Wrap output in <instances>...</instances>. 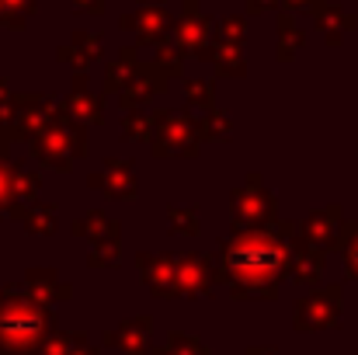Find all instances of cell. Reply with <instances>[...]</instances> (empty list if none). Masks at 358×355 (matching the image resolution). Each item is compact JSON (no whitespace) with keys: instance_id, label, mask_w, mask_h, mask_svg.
Listing matches in <instances>:
<instances>
[{"instance_id":"obj_3","label":"cell","mask_w":358,"mask_h":355,"mask_svg":"<svg viewBox=\"0 0 358 355\" xmlns=\"http://www.w3.org/2000/svg\"><path fill=\"white\" fill-rule=\"evenodd\" d=\"M31 153H35V160L45 164V167L70 171L73 160L87 153V132H84V122L70 118L66 116V109H63V116L56 118V122H49L38 136H31Z\"/></svg>"},{"instance_id":"obj_13","label":"cell","mask_w":358,"mask_h":355,"mask_svg":"<svg viewBox=\"0 0 358 355\" xmlns=\"http://www.w3.org/2000/svg\"><path fill=\"white\" fill-rule=\"evenodd\" d=\"M66 116L77 118V122H84V125H101L105 122V105H101V98L98 95H91L87 91V81H84V74H77V84H73V95H70V102H66Z\"/></svg>"},{"instance_id":"obj_30","label":"cell","mask_w":358,"mask_h":355,"mask_svg":"<svg viewBox=\"0 0 358 355\" xmlns=\"http://www.w3.org/2000/svg\"><path fill=\"white\" fill-rule=\"evenodd\" d=\"M77 345V335H63V331H52L45 338V345L38 349V355H70Z\"/></svg>"},{"instance_id":"obj_10","label":"cell","mask_w":358,"mask_h":355,"mask_svg":"<svg viewBox=\"0 0 358 355\" xmlns=\"http://www.w3.org/2000/svg\"><path fill=\"white\" fill-rule=\"evenodd\" d=\"M91 185L101 188L108 199H136V178H132V167L125 160L108 157L105 167L98 174H91Z\"/></svg>"},{"instance_id":"obj_16","label":"cell","mask_w":358,"mask_h":355,"mask_svg":"<svg viewBox=\"0 0 358 355\" xmlns=\"http://www.w3.org/2000/svg\"><path fill=\"white\" fill-rule=\"evenodd\" d=\"M206 39H209V21L195 14V4H188V14H185L181 25H178V46H181L185 53L206 56V49H209Z\"/></svg>"},{"instance_id":"obj_7","label":"cell","mask_w":358,"mask_h":355,"mask_svg":"<svg viewBox=\"0 0 358 355\" xmlns=\"http://www.w3.org/2000/svg\"><path fill=\"white\" fill-rule=\"evenodd\" d=\"M136 265H139V275H143V282H146V289H150L153 296H160V300H174V296H181L178 258L139 251V254H136Z\"/></svg>"},{"instance_id":"obj_21","label":"cell","mask_w":358,"mask_h":355,"mask_svg":"<svg viewBox=\"0 0 358 355\" xmlns=\"http://www.w3.org/2000/svg\"><path fill=\"white\" fill-rule=\"evenodd\" d=\"M98 56H101V39H98V35L91 39V35H84V32L77 35V46L59 49V60H70L77 70H84V67H87L91 60H98Z\"/></svg>"},{"instance_id":"obj_2","label":"cell","mask_w":358,"mask_h":355,"mask_svg":"<svg viewBox=\"0 0 358 355\" xmlns=\"http://www.w3.org/2000/svg\"><path fill=\"white\" fill-rule=\"evenodd\" d=\"M52 335V314L31 296H10L0 303V355H38Z\"/></svg>"},{"instance_id":"obj_18","label":"cell","mask_w":358,"mask_h":355,"mask_svg":"<svg viewBox=\"0 0 358 355\" xmlns=\"http://www.w3.org/2000/svg\"><path fill=\"white\" fill-rule=\"evenodd\" d=\"M125 25H129V28H136L143 42H157V39L167 32V25H171V14H167L160 4H150V7H143L136 18H125Z\"/></svg>"},{"instance_id":"obj_12","label":"cell","mask_w":358,"mask_h":355,"mask_svg":"<svg viewBox=\"0 0 358 355\" xmlns=\"http://www.w3.org/2000/svg\"><path fill=\"white\" fill-rule=\"evenodd\" d=\"M320 272H324V251L299 240V230H296L292 234V282L310 286V282L320 279Z\"/></svg>"},{"instance_id":"obj_23","label":"cell","mask_w":358,"mask_h":355,"mask_svg":"<svg viewBox=\"0 0 358 355\" xmlns=\"http://www.w3.org/2000/svg\"><path fill=\"white\" fill-rule=\"evenodd\" d=\"M132 60H136V56L125 53L119 63H108V70H105V91H108V95H122V91H125V84H129L132 74H136V70H132Z\"/></svg>"},{"instance_id":"obj_31","label":"cell","mask_w":358,"mask_h":355,"mask_svg":"<svg viewBox=\"0 0 358 355\" xmlns=\"http://www.w3.org/2000/svg\"><path fill=\"white\" fill-rule=\"evenodd\" d=\"M14 109H17V95H14V91H10V88L0 81V129H3L10 118H14Z\"/></svg>"},{"instance_id":"obj_11","label":"cell","mask_w":358,"mask_h":355,"mask_svg":"<svg viewBox=\"0 0 358 355\" xmlns=\"http://www.w3.org/2000/svg\"><path fill=\"white\" fill-rule=\"evenodd\" d=\"M24 286H28V296L38 300L42 307H49V303H66V300L73 296V289H70L52 268H31V272L24 275Z\"/></svg>"},{"instance_id":"obj_27","label":"cell","mask_w":358,"mask_h":355,"mask_svg":"<svg viewBox=\"0 0 358 355\" xmlns=\"http://www.w3.org/2000/svg\"><path fill=\"white\" fill-rule=\"evenodd\" d=\"M202 136L206 139H230L234 136V122L223 116V112H206V118H202Z\"/></svg>"},{"instance_id":"obj_19","label":"cell","mask_w":358,"mask_h":355,"mask_svg":"<svg viewBox=\"0 0 358 355\" xmlns=\"http://www.w3.org/2000/svg\"><path fill=\"white\" fill-rule=\"evenodd\" d=\"M73 234L77 237H91V247L94 244H105V240H122V227L115 220H108L105 213H87L84 220H77L73 223Z\"/></svg>"},{"instance_id":"obj_28","label":"cell","mask_w":358,"mask_h":355,"mask_svg":"<svg viewBox=\"0 0 358 355\" xmlns=\"http://www.w3.org/2000/svg\"><path fill=\"white\" fill-rule=\"evenodd\" d=\"M153 355H209V352H206V345H199V342L188 338V335H171L167 345L157 349Z\"/></svg>"},{"instance_id":"obj_17","label":"cell","mask_w":358,"mask_h":355,"mask_svg":"<svg viewBox=\"0 0 358 355\" xmlns=\"http://www.w3.org/2000/svg\"><path fill=\"white\" fill-rule=\"evenodd\" d=\"M14 220H21L31 234H52L56 230V206L52 202H38V199H31V202H21L17 209H14Z\"/></svg>"},{"instance_id":"obj_36","label":"cell","mask_w":358,"mask_h":355,"mask_svg":"<svg viewBox=\"0 0 358 355\" xmlns=\"http://www.w3.org/2000/svg\"><path fill=\"white\" fill-rule=\"evenodd\" d=\"M73 4H77L80 11H94V14L101 11V0H73Z\"/></svg>"},{"instance_id":"obj_29","label":"cell","mask_w":358,"mask_h":355,"mask_svg":"<svg viewBox=\"0 0 358 355\" xmlns=\"http://www.w3.org/2000/svg\"><path fill=\"white\" fill-rule=\"evenodd\" d=\"M278 32H282V42H278V60H292V56H296V49H299V42H303V35L292 28V21H289V18H282Z\"/></svg>"},{"instance_id":"obj_26","label":"cell","mask_w":358,"mask_h":355,"mask_svg":"<svg viewBox=\"0 0 358 355\" xmlns=\"http://www.w3.org/2000/svg\"><path fill=\"white\" fill-rule=\"evenodd\" d=\"M119 258H122V240H105V244L91 247L87 265L91 268H112V265H119Z\"/></svg>"},{"instance_id":"obj_6","label":"cell","mask_w":358,"mask_h":355,"mask_svg":"<svg viewBox=\"0 0 358 355\" xmlns=\"http://www.w3.org/2000/svg\"><path fill=\"white\" fill-rule=\"evenodd\" d=\"M338 314H341V289L331 286V289H320V293L299 300L292 324H296V331H324L338 321Z\"/></svg>"},{"instance_id":"obj_9","label":"cell","mask_w":358,"mask_h":355,"mask_svg":"<svg viewBox=\"0 0 358 355\" xmlns=\"http://www.w3.org/2000/svg\"><path fill=\"white\" fill-rule=\"evenodd\" d=\"M150 342H153V321L150 317H132V321H125L115 331L105 335V345L119 349V355H153Z\"/></svg>"},{"instance_id":"obj_35","label":"cell","mask_w":358,"mask_h":355,"mask_svg":"<svg viewBox=\"0 0 358 355\" xmlns=\"http://www.w3.org/2000/svg\"><path fill=\"white\" fill-rule=\"evenodd\" d=\"M247 355H278V349H271V345H250Z\"/></svg>"},{"instance_id":"obj_8","label":"cell","mask_w":358,"mask_h":355,"mask_svg":"<svg viewBox=\"0 0 358 355\" xmlns=\"http://www.w3.org/2000/svg\"><path fill=\"white\" fill-rule=\"evenodd\" d=\"M178 279H181V296L185 300H202L216 289L220 265L206 254H181L178 258Z\"/></svg>"},{"instance_id":"obj_33","label":"cell","mask_w":358,"mask_h":355,"mask_svg":"<svg viewBox=\"0 0 358 355\" xmlns=\"http://www.w3.org/2000/svg\"><path fill=\"white\" fill-rule=\"evenodd\" d=\"M240 35H243V21H240V18H227V21H223V39H227V42H230V39L240 42Z\"/></svg>"},{"instance_id":"obj_14","label":"cell","mask_w":358,"mask_h":355,"mask_svg":"<svg viewBox=\"0 0 358 355\" xmlns=\"http://www.w3.org/2000/svg\"><path fill=\"white\" fill-rule=\"evenodd\" d=\"M17 164L7 157V139H0V220L14 216V209L21 206V188H17Z\"/></svg>"},{"instance_id":"obj_20","label":"cell","mask_w":358,"mask_h":355,"mask_svg":"<svg viewBox=\"0 0 358 355\" xmlns=\"http://www.w3.org/2000/svg\"><path fill=\"white\" fill-rule=\"evenodd\" d=\"M206 60L216 63V70L223 77H243V60H240L237 42H223V46H209L206 49Z\"/></svg>"},{"instance_id":"obj_15","label":"cell","mask_w":358,"mask_h":355,"mask_svg":"<svg viewBox=\"0 0 358 355\" xmlns=\"http://www.w3.org/2000/svg\"><path fill=\"white\" fill-rule=\"evenodd\" d=\"M338 223H341V209H334V206H331V209H320V213H313V216L303 223V240L313 244L317 251H324V247L334 244Z\"/></svg>"},{"instance_id":"obj_25","label":"cell","mask_w":358,"mask_h":355,"mask_svg":"<svg viewBox=\"0 0 358 355\" xmlns=\"http://www.w3.org/2000/svg\"><path fill=\"white\" fill-rule=\"evenodd\" d=\"M153 129H157V116H146V112H129L125 116V136L129 139H153Z\"/></svg>"},{"instance_id":"obj_5","label":"cell","mask_w":358,"mask_h":355,"mask_svg":"<svg viewBox=\"0 0 358 355\" xmlns=\"http://www.w3.org/2000/svg\"><path fill=\"white\" fill-rule=\"evenodd\" d=\"M275 199L268 188H261V174H247L243 188L234 192V227L237 230H261L275 227Z\"/></svg>"},{"instance_id":"obj_24","label":"cell","mask_w":358,"mask_h":355,"mask_svg":"<svg viewBox=\"0 0 358 355\" xmlns=\"http://www.w3.org/2000/svg\"><path fill=\"white\" fill-rule=\"evenodd\" d=\"M185 91H188V105L213 112V105H216V84H213V81H195V77H192V81L185 84Z\"/></svg>"},{"instance_id":"obj_38","label":"cell","mask_w":358,"mask_h":355,"mask_svg":"<svg viewBox=\"0 0 358 355\" xmlns=\"http://www.w3.org/2000/svg\"><path fill=\"white\" fill-rule=\"evenodd\" d=\"M268 4H271V0H250V11H264Z\"/></svg>"},{"instance_id":"obj_37","label":"cell","mask_w":358,"mask_h":355,"mask_svg":"<svg viewBox=\"0 0 358 355\" xmlns=\"http://www.w3.org/2000/svg\"><path fill=\"white\" fill-rule=\"evenodd\" d=\"M10 296H14V286H3V282H0V303H7Z\"/></svg>"},{"instance_id":"obj_1","label":"cell","mask_w":358,"mask_h":355,"mask_svg":"<svg viewBox=\"0 0 358 355\" xmlns=\"http://www.w3.org/2000/svg\"><path fill=\"white\" fill-rule=\"evenodd\" d=\"M296 223H275L261 230H237L220 240V279L237 300H275L285 272H292Z\"/></svg>"},{"instance_id":"obj_4","label":"cell","mask_w":358,"mask_h":355,"mask_svg":"<svg viewBox=\"0 0 358 355\" xmlns=\"http://www.w3.org/2000/svg\"><path fill=\"white\" fill-rule=\"evenodd\" d=\"M202 122H192L188 112H157V129H153V153H195L202 143Z\"/></svg>"},{"instance_id":"obj_34","label":"cell","mask_w":358,"mask_h":355,"mask_svg":"<svg viewBox=\"0 0 358 355\" xmlns=\"http://www.w3.org/2000/svg\"><path fill=\"white\" fill-rule=\"evenodd\" d=\"M70 355H98V349L87 342V335H77V345H73V352Z\"/></svg>"},{"instance_id":"obj_22","label":"cell","mask_w":358,"mask_h":355,"mask_svg":"<svg viewBox=\"0 0 358 355\" xmlns=\"http://www.w3.org/2000/svg\"><path fill=\"white\" fill-rule=\"evenodd\" d=\"M167 223L174 234H185V237H195L202 230V216L195 206H171L167 209Z\"/></svg>"},{"instance_id":"obj_32","label":"cell","mask_w":358,"mask_h":355,"mask_svg":"<svg viewBox=\"0 0 358 355\" xmlns=\"http://www.w3.org/2000/svg\"><path fill=\"white\" fill-rule=\"evenodd\" d=\"M345 258H348V272L358 279V227H348V240H345Z\"/></svg>"}]
</instances>
